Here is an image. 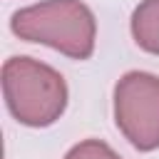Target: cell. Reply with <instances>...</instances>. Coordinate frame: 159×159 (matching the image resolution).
<instances>
[{
  "instance_id": "obj_4",
  "label": "cell",
  "mask_w": 159,
  "mask_h": 159,
  "mask_svg": "<svg viewBox=\"0 0 159 159\" xmlns=\"http://www.w3.org/2000/svg\"><path fill=\"white\" fill-rule=\"evenodd\" d=\"M132 35L142 50L159 55V0H144L134 10Z\"/></svg>"
},
{
  "instance_id": "obj_5",
  "label": "cell",
  "mask_w": 159,
  "mask_h": 159,
  "mask_svg": "<svg viewBox=\"0 0 159 159\" xmlns=\"http://www.w3.org/2000/svg\"><path fill=\"white\" fill-rule=\"evenodd\" d=\"M65 159H119V157H117L104 142H99V139H87V142L72 147Z\"/></svg>"
},
{
  "instance_id": "obj_1",
  "label": "cell",
  "mask_w": 159,
  "mask_h": 159,
  "mask_svg": "<svg viewBox=\"0 0 159 159\" xmlns=\"http://www.w3.org/2000/svg\"><path fill=\"white\" fill-rule=\"evenodd\" d=\"M10 27L17 37L42 42L67 57L87 60L94 50V15L80 0H45L12 15Z\"/></svg>"
},
{
  "instance_id": "obj_2",
  "label": "cell",
  "mask_w": 159,
  "mask_h": 159,
  "mask_svg": "<svg viewBox=\"0 0 159 159\" xmlns=\"http://www.w3.org/2000/svg\"><path fill=\"white\" fill-rule=\"evenodd\" d=\"M2 92L12 117L27 127L52 124L67 104L62 75L32 57H10L5 62Z\"/></svg>"
},
{
  "instance_id": "obj_3",
  "label": "cell",
  "mask_w": 159,
  "mask_h": 159,
  "mask_svg": "<svg viewBox=\"0 0 159 159\" xmlns=\"http://www.w3.org/2000/svg\"><path fill=\"white\" fill-rule=\"evenodd\" d=\"M114 117L122 134L142 152L159 147V77L129 72L114 87Z\"/></svg>"
}]
</instances>
